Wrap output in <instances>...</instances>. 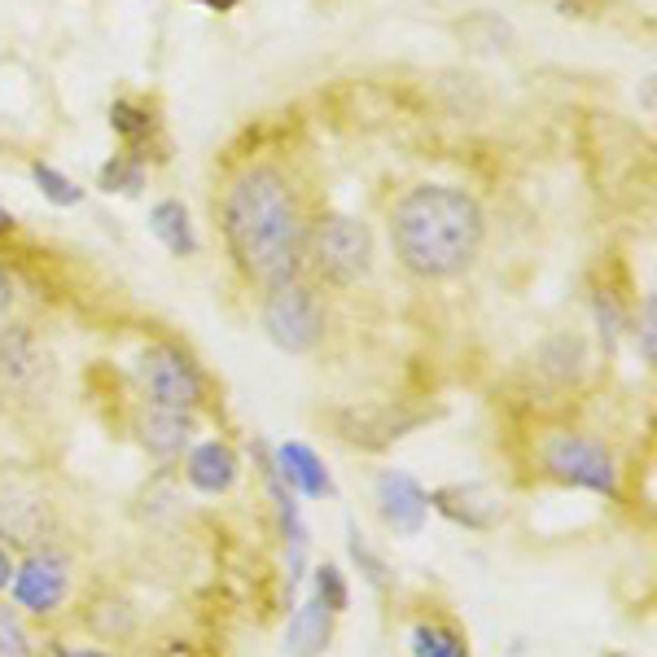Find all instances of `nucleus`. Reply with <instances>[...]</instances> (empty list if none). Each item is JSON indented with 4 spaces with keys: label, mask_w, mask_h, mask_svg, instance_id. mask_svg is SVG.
Listing matches in <instances>:
<instances>
[{
    "label": "nucleus",
    "mask_w": 657,
    "mask_h": 657,
    "mask_svg": "<svg viewBox=\"0 0 657 657\" xmlns=\"http://www.w3.org/2000/svg\"><path fill=\"white\" fill-rule=\"evenodd\" d=\"M219 228L228 259L250 285L272 290L303 272L312 219L294 176L281 163L259 158L228 176L219 194Z\"/></svg>",
    "instance_id": "f257e3e1"
},
{
    "label": "nucleus",
    "mask_w": 657,
    "mask_h": 657,
    "mask_svg": "<svg viewBox=\"0 0 657 657\" xmlns=\"http://www.w3.org/2000/svg\"><path fill=\"white\" fill-rule=\"evenodd\" d=\"M482 237V202L460 185H417L390 207L395 259L421 281H451L469 272Z\"/></svg>",
    "instance_id": "f03ea898"
},
{
    "label": "nucleus",
    "mask_w": 657,
    "mask_h": 657,
    "mask_svg": "<svg viewBox=\"0 0 657 657\" xmlns=\"http://www.w3.org/2000/svg\"><path fill=\"white\" fill-rule=\"evenodd\" d=\"M303 263H312V272L328 285H359L373 272V232H368V223L355 216H342V211L312 219Z\"/></svg>",
    "instance_id": "7ed1b4c3"
},
{
    "label": "nucleus",
    "mask_w": 657,
    "mask_h": 657,
    "mask_svg": "<svg viewBox=\"0 0 657 657\" xmlns=\"http://www.w3.org/2000/svg\"><path fill=\"white\" fill-rule=\"evenodd\" d=\"M263 333L290 351V355H307L316 351V342L325 337V303L316 294V285L307 281H281L272 290H263V307H259Z\"/></svg>",
    "instance_id": "20e7f679"
},
{
    "label": "nucleus",
    "mask_w": 657,
    "mask_h": 657,
    "mask_svg": "<svg viewBox=\"0 0 657 657\" xmlns=\"http://www.w3.org/2000/svg\"><path fill=\"white\" fill-rule=\"evenodd\" d=\"M540 465H544L548 478L565 482V487H583V491H596V496H618V465H614V451L605 442L587 435H548L540 447Z\"/></svg>",
    "instance_id": "39448f33"
},
{
    "label": "nucleus",
    "mask_w": 657,
    "mask_h": 657,
    "mask_svg": "<svg viewBox=\"0 0 657 657\" xmlns=\"http://www.w3.org/2000/svg\"><path fill=\"white\" fill-rule=\"evenodd\" d=\"M136 377H140V390L149 404H163V408H180V413H198L202 399H207V377L202 368L171 342H158L140 355L136 364Z\"/></svg>",
    "instance_id": "423d86ee"
},
{
    "label": "nucleus",
    "mask_w": 657,
    "mask_h": 657,
    "mask_svg": "<svg viewBox=\"0 0 657 657\" xmlns=\"http://www.w3.org/2000/svg\"><path fill=\"white\" fill-rule=\"evenodd\" d=\"M66 596H71V556L62 548H31L22 556V565H13L18 609H27L35 618H49V614H58L66 605Z\"/></svg>",
    "instance_id": "0eeeda50"
},
{
    "label": "nucleus",
    "mask_w": 657,
    "mask_h": 657,
    "mask_svg": "<svg viewBox=\"0 0 657 657\" xmlns=\"http://www.w3.org/2000/svg\"><path fill=\"white\" fill-rule=\"evenodd\" d=\"M53 531V504L44 487L31 478H4L0 482V540L18 548H40Z\"/></svg>",
    "instance_id": "6e6552de"
},
{
    "label": "nucleus",
    "mask_w": 657,
    "mask_h": 657,
    "mask_svg": "<svg viewBox=\"0 0 657 657\" xmlns=\"http://www.w3.org/2000/svg\"><path fill=\"white\" fill-rule=\"evenodd\" d=\"M132 435L140 438V447L158 460H176L185 456V447L198 435V421L194 413H180V408H163V404H140L136 417H132Z\"/></svg>",
    "instance_id": "1a4fd4ad"
},
{
    "label": "nucleus",
    "mask_w": 657,
    "mask_h": 657,
    "mask_svg": "<svg viewBox=\"0 0 657 657\" xmlns=\"http://www.w3.org/2000/svg\"><path fill=\"white\" fill-rule=\"evenodd\" d=\"M377 504H382L386 526L399 535H417L426 526V513H430V496L408 473H395V469H386L377 478Z\"/></svg>",
    "instance_id": "9d476101"
},
{
    "label": "nucleus",
    "mask_w": 657,
    "mask_h": 657,
    "mask_svg": "<svg viewBox=\"0 0 657 657\" xmlns=\"http://www.w3.org/2000/svg\"><path fill=\"white\" fill-rule=\"evenodd\" d=\"M272 469H277V478H281L290 491H303V496H312V500L333 496V478L325 473L321 456H316L312 447H303V442H285V447H277Z\"/></svg>",
    "instance_id": "9b49d317"
},
{
    "label": "nucleus",
    "mask_w": 657,
    "mask_h": 657,
    "mask_svg": "<svg viewBox=\"0 0 657 657\" xmlns=\"http://www.w3.org/2000/svg\"><path fill=\"white\" fill-rule=\"evenodd\" d=\"M185 473H189V482H194L202 496H223V491L237 482L241 465H237V451H232L228 442H202V447L189 451Z\"/></svg>",
    "instance_id": "f8f14e48"
},
{
    "label": "nucleus",
    "mask_w": 657,
    "mask_h": 657,
    "mask_svg": "<svg viewBox=\"0 0 657 657\" xmlns=\"http://www.w3.org/2000/svg\"><path fill=\"white\" fill-rule=\"evenodd\" d=\"M328 636H333V614L312 596V601L299 605V614L290 618L285 654L290 657H321L328 649Z\"/></svg>",
    "instance_id": "ddd939ff"
},
{
    "label": "nucleus",
    "mask_w": 657,
    "mask_h": 657,
    "mask_svg": "<svg viewBox=\"0 0 657 657\" xmlns=\"http://www.w3.org/2000/svg\"><path fill=\"white\" fill-rule=\"evenodd\" d=\"M149 228H154V237H158L171 254H194V250H198L194 228H189V211H185V202H176V198H167V202H158V207L149 211Z\"/></svg>",
    "instance_id": "4468645a"
},
{
    "label": "nucleus",
    "mask_w": 657,
    "mask_h": 657,
    "mask_svg": "<svg viewBox=\"0 0 657 657\" xmlns=\"http://www.w3.org/2000/svg\"><path fill=\"white\" fill-rule=\"evenodd\" d=\"M413 654L417 657H469V645L460 632L442 627V623H421L413 632Z\"/></svg>",
    "instance_id": "2eb2a0df"
},
{
    "label": "nucleus",
    "mask_w": 657,
    "mask_h": 657,
    "mask_svg": "<svg viewBox=\"0 0 657 657\" xmlns=\"http://www.w3.org/2000/svg\"><path fill=\"white\" fill-rule=\"evenodd\" d=\"M109 127H114L127 145H140V140H149V132H154V114L145 106H136V102H114V106H109Z\"/></svg>",
    "instance_id": "dca6fc26"
},
{
    "label": "nucleus",
    "mask_w": 657,
    "mask_h": 657,
    "mask_svg": "<svg viewBox=\"0 0 657 657\" xmlns=\"http://www.w3.org/2000/svg\"><path fill=\"white\" fill-rule=\"evenodd\" d=\"M102 189H109V194L118 189V194H127V198L140 194V189H145V163H140L136 154H118L114 163L102 167Z\"/></svg>",
    "instance_id": "f3484780"
},
{
    "label": "nucleus",
    "mask_w": 657,
    "mask_h": 657,
    "mask_svg": "<svg viewBox=\"0 0 657 657\" xmlns=\"http://www.w3.org/2000/svg\"><path fill=\"white\" fill-rule=\"evenodd\" d=\"M31 180L40 185V194L53 202V207H75L80 198H84V189L75 185V180H66L58 167H49V163H35L31 167Z\"/></svg>",
    "instance_id": "a211bd4d"
},
{
    "label": "nucleus",
    "mask_w": 657,
    "mask_h": 657,
    "mask_svg": "<svg viewBox=\"0 0 657 657\" xmlns=\"http://www.w3.org/2000/svg\"><path fill=\"white\" fill-rule=\"evenodd\" d=\"M0 657H35L31 632L22 627L18 609H9V605H0Z\"/></svg>",
    "instance_id": "6ab92c4d"
},
{
    "label": "nucleus",
    "mask_w": 657,
    "mask_h": 657,
    "mask_svg": "<svg viewBox=\"0 0 657 657\" xmlns=\"http://www.w3.org/2000/svg\"><path fill=\"white\" fill-rule=\"evenodd\" d=\"M316 601L325 605L328 614H342L346 609V578L337 565H321L316 570Z\"/></svg>",
    "instance_id": "aec40b11"
},
{
    "label": "nucleus",
    "mask_w": 657,
    "mask_h": 657,
    "mask_svg": "<svg viewBox=\"0 0 657 657\" xmlns=\"http://www.w3.org/2000/svg\"><path fill=\"white\" fill-rule=\"evenodd\" d=\"M596 325H601L605 351H614V342H618V333H623V312H618L614 294H596Z\"/></svg>",
    "instance_id": "412c9836"
},
{
    "label": "nucleus",
    "mask_w": 657,
    "mask_h": 657,
    "mask_svg": "<svg viewBox=\"0 0 657 657\" xmlns=\"http://www.w3.org/2000/svg\"><path fill=\"white\" fill-rule=\"evenodd\" d=\"M657 303L654 299H645V321H640V328H636V333H640V359H645V364H654L657 359Z\"/></svg>",
    "instance_id": "4be33fe9"
},
{
    "label": "nucleus",
    "mask_w": 657,
    "mask_h": 657,
    "mask_svg": "<svg viewBox=\"0 0 657 657\" xmlns=\"http://www.w3.org/2000/svg\"><path fill=\"white\" fill-rule=\"evenodd\" d=\"M9 307H13V285H9V272L0 268V325H4V316H9Z\"/></svg>",
    "instance_id": "5701e85b"
},
{
    "label": "nucleus",
    "mask_w": 657,
    "mask_h": 657,
    "mask_svg": "<svg viewBox=\"0 0 657 657\" xmlns=\"http://www.w3.org/2000/svg\"><path fill=\"white\" fill-rule=\"evenodd\" d=\"M9 583H13V561H9V552L0 548V592H4Z\"/></svg>",
    "instance_id": "b1692460"
},
{
    "label": "nucleus",
    "mask_w": 657,
    "mask_h": 657,
    "mask_svg": "<svg viewBox=\"0 0 657 657\" xmlns=\"http://www.w3.org/2000/svg\"><path fill=\"white\" fill-rule=\"evenodd\" d=\"M53 654L58 657H114V654H102V649H62V645H58Z\"/></svg>",
    "instance_id": "393cba45"
},
{
    "label": "nucleus",
    "mask_w": 657,
    "mask_h": 657,
    "mask_svg": "<svg viewBox=\"0 0 657 657\" xmlns=\"http://www.w3.org/2000/svg\"><path fill=\"white\" fill-rule=\"evenodd\" d=\"M4 232H13V216L0 207V237H4Z\"/></svg>",
    "instance_id": "a878e982"
},
{
    "label": "nucleus",
    "mask_w": 657,
    "mask_h": 657,
    "mask_svg": "<svg viewBox=\"0 0 657 657\" xmlns=\"http://www.w3.org/2000/svg\"><path fill=\"white\" fill-rule=\"evenodd\" d=\"M609 657H627V654H609Z\"/></svg>",
    "instance_id": "bb28decb"
}]
</instances>
